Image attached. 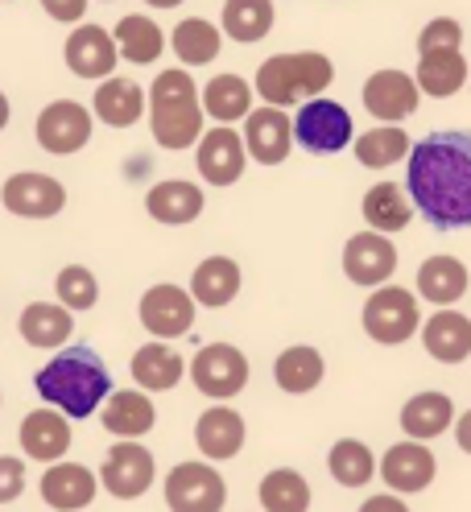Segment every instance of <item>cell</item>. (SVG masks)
<instances>
[{
    "mask_svg": "<svg viewBox=\"0 0 471 512\" xmlns=\"http://www.w3.org/2000/svg\"><path fill=\"white\" fill-rule=\"evenodd\" d=\"M203 116H207L203 112V91L195 87V79L182 67L162 71L153 79V87H149V133L162 149H170V153L195 149L199 137L207 133Z\"/></svg>",
    "mask_w": 471,
    "mask_h": 512,
    "instance_id": "obj_3",
    "label": "cell"
},
{
    "mask_svg": "<svg viewBox=\"0 0 471 512\" xmlns=\"http://www.w3.org/2000/svg\"><path fill=\"white\" fill-rule=\"evenodd\" d=\"M414 79H418L422 95L451 100V95L463 91V83H467V58H463V50H426V54H418Z\"/></svg>",
    "mask_w": 471,
    "mask_h": 512,
    "instance_id": "obj_31",
    "label": "cell"
},
{
    "mask_svg": "<svg viewBox=\"0 0 471 512\" xmlns=\"http://www.w3.org/2000/svg\"><path fill=\"white\" fill-rule=\"evenodd\" d=\"M360 512H410V508H405V500L397 492H385V496H368L360 504Z\"/></svg>",
    "mask_w": 471,
    "mask_h": 512,
    "instance_id": "obj_45",
    "label": "cell"
},
{
    "mask_svg": "<svg viewBox=\"0 0 471 512\" xmlns=\"http://www.w3.org/2000/svg\"><path fill=\"white\" fill-rule=\"evenodd\" d=\"M17 438H21V451L29 455V459H38V463H58L62 455L71 451V418L62 409H34V413H25L21 418V430H17Z\"/></svg>",
    "mask_w": 471,
    "mask_h": 512,
    "instance_id": "obj_19",
    "label": "cell"
},
{
    "mask_svg": "<svg viewBox=\"0 0 471 512\" xmlns=\"http://www.w3.org/2000/svg\"><path fill=\"white\" fill-rule=\"evenodd\" d=\"M352 145H356V162L368 170H389L401 162V157H410V149H414L410 137H405V128H397V124L368 128V133H360Z\"/></svg>",
    "mask_w": 471,
    "mask_h": 512,
    "instance_id": "obj_37",
    "label": "cell"
},
{
    "mask_svg": "<svg viewBox=\"0 0 471 512\" xmlns=\"http://www.w3.org/2000/svg\"><path fill=\"white\" fill-rule=\"evenodd\" d=\"M422 343L438 364H463L471 356V318L443 306L434 318H426L422 327Z\"/></svg>",
    "mask_w": 471,
    "mask_h": 512,
    "instance_id": "obj_26",
    "label": "cell"
},
{
    "mask_svg": "<svg viewBox=\"0 0 471 512\" xmlns=\"http://www.w3.org/2000/svg\"><path fill=\"white\" fill-rule=\"evenodd\" d=\"M343 273H348L352 285H385L397 273V248L385 232H356L348 244H343Z\"/></svg>",
    "mask_w": 471,
    "mask_h": 512,
    "instance_id": "obj_15",
    "label": "cell"
},
{
    "mask_svg": "<svg viewBox=\"0 0 471 512\" xmlns=\"http://www.w3.org/2000/svg\"><path fill=\"white\" fill-rule=\"evenodd\" d=\"M34 389L46 405L62 409L75 422V418H91L108 401L112 376H108V364L91 347H62L46 368H38Z\"/></svg>",
    "mask_w": 471,
    "mask_h": 512,
    "instance_id": "obj_2",
    "label": "cell"
},
{
    "mask_svg": "<svg viewBox=\"0 0 471 512\" xmlns=\"http://www.w3.org/2000/svg\"><path fill=\"white\" fill-rule=\"evenodd\" d=\"M182 376H186V360L166 339H153L133 351V380L145 393H170L182 384Z\"/></svg>",
    "mask_w": 471,
    "mask_h": 512,
    "instance_id": "obj_25",
    "label": "cell"
},
{
    "mask_svg": "<svg viewBox=\"0 0 471 512\" xmlns=\"http://www.w3.org/2000/svg\"><path fill=\"white\" fill-rule=\"evenodd\" d=\"M451 426H455V401L447 393H418L401 405V430L418 442H430Z\"/></svg>",
    "mask_w": 471,
    "mask_h": 512,
    "instance_id": "obj_33",
    "label": "cell"
},
{
    "mask_svg": "<svg viewBox=\"0 0 471 512\" xmlns=\"http://www.w3.org/2000/svg\"><path fill=\"white\" fill-rule=\"evenodd\" d=\"M323 376H327V360H323V351H319V347H306V343L286 347V351L277 356V364H273V380H277V389H281V393H294V397L314 393V389L323 384Z\"/></svg>",
    "mask_w": 471,
    "mask_h": 512,
    "instance_id": "obj_29",
    "label": "cell"
},
{
    "mask_svg": "<svg viewBox=\"0 0 471 512\" xmlns=\"http://www.w3.org/2000/svg\"><path fill=\"white\" fill-rule=\"evenodd\" d=\"M244 145L248 157L261 166H281L294 149V120L286 116V108H253L244 116Z\"/></svg>",
    "mask_w": 471,
    "mask_h": 512,
    "instance_id": "obj_14",
    "label": "cell"
},
{
    "mask_svg": "<svg viewBox=\"0 0 471 512\" xmlns=\"http://www.w3.org/2000/svg\"><path fill=\"white\" fill-rule=\"evenodd\" d=\"M195 162H199L203 182H211V186H236L244 166H248V145H244V137L236 133L232 124H215V128H207V133L199 137Z\"/></svg>",
    "mask_w": 471,
    "mask_h": 512,
    "instance_id": "obj_13",
    "label": "cell"
},
{
    "mask_svg": "<svg viewBox=\"0 0 471 512\" xmlns=\"http://www.w3.org/2000/svg\"><path fill=\"white\" fill-rule=\"evenodd\" d=\"M25 492V463L17 455H0V504H13Z\"/></svg>",
    "mask_w": 471,
    "mask_h": 512,
    "instance_id": "obj_43",
    "label": "cell"
},
{
    "mask_svg": "<svg viewBox=\"0 0 471 512\" xmlns=\"http://www.w3.org/2000/svg\"><path fill=\"white\" fill-rule=\"evenodd\" d=\"M219 46H224V29L211 25L207 17H186L170 34V50L178 54L182 67H207L219 58Z\"/></svg>",
    "mask_w": 471,
    "mask_h": 512,
    "instance_id": "obj_35",
    "label": "cell"
},
{
    "mask_svg": "<svg viewBox=\"0 0 471 512\" xmlns=\"http://www.w3.org/2000/svg\"><path fill=\"white\" fill-rule=\"evenodd\" d=\"M195 298H191V290H182V285H170V281H162V285H149V290L141 294V306H137V314H141V327L153 335V339H182L186 331L195 327Z\"/></svg>",
    "mask_w": 471,
    "mask_h": 512,
    "instance_id": "obj_9",
    "label": "cell"
},
{
    "mask_svg": "<svg viewBox=\"0 0 471 512\" xmlns=\"http://www.w3.org/2000/svg\"><path fill=\"white\" fill-rule=\"evenodd\" d=\"M191 380L195 389L211 401H232L236 393H244L248 384V360L244 351L232 347V343H207L195 364H191Z\"/></svg>",
    "mask_w": 471,
    "mask_h": 512,
    "instance_id": "obj_10",
    "label": "cell"
},
{
    "mask_svg": "<svg viewBox=\"0 0 471 512\" xmlns=\"http://www.w3.org/2000/svg\"><path fill=\"white\" fill-rule=\"evenodd\" d=\"M91 108H83L79 100H54L42 108L34 137L50 157H71L91 141Z\"/></svg>",
    "mask_w": 471,
    "mask_h": 512,
    "instance_id": "obj_12",
    "label": "cell"
},
{
    "mask_svg": "<svg viewBox=\"0 0 471 512\" xmlns=\"http://www.w3.org/2000/svg\"><path fill=\"white\" fill-rule=\"evenodd\" d=\"M17 331L29 347H42V351H54L62 347L71 335H75V318L62 302H29L17 318Z\"/></svg>",
    "mask_w": 471,
    "mask_h": 512,
    "instance_id": "obj_27",
    "label": "cell"
},
{
    "mask_svg": "<svg viewBox=\"0 0 471 512\" xmlns=\"http://www.w3.org/2000/svg\"><path fill=\"white\" fill-rule=\"evenodd\" d=\"M257 496H261L265 512H306L310 508V484H306V475L294 471V467H273L261 479Z\"/></svg>",
    "mask_w": 471,
    "mask_h": 512,
    "instance_id": "obj_39",
    "label": "cell"
},
{
    "mask_svg": "<svg viewBox=\"0 0 471 512\" xmlns=\"http://www.w3.org/2000/svg\"><path fill=\"white\" fill-rule=\"evenodd\" d=\"M434 455H430V446L418 442V438H405L397 446H389L385 459H381V479L389 484V492L397 496H414V492H426L434 484Z\"/></svg>",
    "mask_w": 471,
    "mask_h": 512,
    "instance_id": "obj_18",
    "label": "cell"
},
{
    "mask_svg": "<svg viewBox=\"0 0 471 512\" xmlns=\"http://www.w3.org/2000/svg\"><path fill=\"white\" fill-rule=\"evenodd\" d=\"M405 186L434 228H471V133L447 128V133L422 137L410 149Z\"/></svg>",
    "mask_w": 471,
    "mask_h": 512,
    "instance_id": "obj_1",
    "label": "cell"
},
{
    "mask_svg": "<svg viewBox=\"0 0 471 512\" xmlns=\"http://www.w3.org/2000/svg\"><path fill=\"white\" fill-rule=\"evenodd\" d=\"M335 79V62L319 50H298V54H273L257 71V95L273 108H294L306 100H319Z\"/></svg>",
    "mask_w": 471,
    "mask_h": 512,
    "instance_id": "obj_4",
    "label": "cell"
},
{
    "mask_svg": "<svg viewBox=\"0 0 471 512\" xmlns=\"http://www.w3.org/2000/svg\"><path fill=\"white\" fill-rule=\"evenodd\" d=\"M145 5H153V9H178L182 0H145Z\"/></svg>",
    "mask_w": 471,
    "mask_h": 512,
    "instance_id": "obj_48",
    "label": "cell"
},
{
    "mask_svg": "<svg viewBox=\"0 0 471 512\" xmlns=\"http://www.w3.org/2000/svg\"><path fill=\"white\" fill-rule=\"evenodd\" d=\"M418 104H422V87L405 71H376L364 83V108L376 120H389V124L410 120L418 112Z\"/></svg>",
    "mask_w": 471,
    "mask_h": 512,
    "instance_id": "obj_16",
    "label": "cell"
},
{
    "mask_svg": "<svg viewBox=\"0 0 471 512\" xmlns=\"http://www.w3.org/2000/svg\"><path fill=\"white\" fill-rule=\"evenodd\" d=\"M203 186L186 182V178H170V182H157L149 186L145 195V211L149 219L166 223V228H182V223H195L203 215Z\"/></svg>",
    "mask_w": 471,
    "mask_h": 512,
    "instance_id": "obj_23",
    "label": "cell"
},
{
    "mask_svg": "<svg viewBox=\"0 0 471 512\" xmlns=\"http://www.w3.org/2000/svg\"><path fill=\"white\" fill-rule=\"evenodd\" d=\"M410 203H414V199L405 195L397 182H376V186H368V195H364L360 211H364V223H368L372 232L393 236V232H405V228H410V215H414Z\"/></svg>",
    "mask_w": 471,
    "mask_h": 512,
    "instance_id": "obj_32",
    "label": "cell"
},
{
    "mask_svg": "<svg viewBox=\"0 0 471 512\" xmlns=\"http://www.w3.org/2000/svg\"><path fill=\"white\" fill-rule=\"evenodd\" d=\"M240 285H244V277H240V265L232 256H207V261H199L191 273V298L207 310H219V306L236 302Z\"/></svg>",
    "mask_w": 471,
    "mask_h": 512,
    "instance_id": "obj_28",
    "label": "cell"
},
{
    "mask_svg": "<svg viewBox=\"0 0 471 512\" xmlns=\"http://www.w3.org/2000/svg\"><path fill=\"white\" fill-rule=\"evenodd\" d=\"M467 265L459 261V256H430V261H422L418 269V294L426 302H434L438 310L443 306H455L463 294H467Z\"/></svg>",
    "mask_w": 471,
    "mask_h": 512,
    "instance_id": "obj_30",
    "label": "cell"
},
{
    "mask_svg": "<svg viewBox=\"0 0 471 512\" xmlns=\"http://www.w3.org/2000/svg\"><path fill=\"white\" fill-rule=\"evenodd\" d=\"M253 83H244L240 75H215L207 87H203V112L215 120V124H236L253 112Z\"/></svg>",
    "mask_w": 471,
    "mask_h": 512,
    "instance_id": "obj_36",
    "label": "cell"
},
{
    "mask_svg": "<svg viewBox=\"0 0 471 512\" xmlns=\"http://www.w3.org/2000/svg\"><path fill=\"white\" fill-rule=\"evenodd\" d=\"M166 504L170 512H224L228 484L211 463H178L166 475Z\"/></svg>",
    "mask_w": 471,
    "mask_h": 512,
    "instance_id": "obj_7",
    "label": "cell"
},
{
    "mask_svg": "<svg viewBox=\"0 0 471 512\" xmlns=\"http://www.w3.org/2000/svg\"><path fill=\"white\" fill-rule=\"evenodd\" d=\"M463 46V25L455 17H434L422 25V34H418V54L426 50H459Z\"/></svg>",
    "mask_w": 471,
    "mask_h": 512,
    "instance_id": "obj_42",
    "label": "cell"
},
{
    "mask_svg": "<svg viewBox=\"0 0 471 512\" xmlns=\"http://www.w3.org/2000/svg\"><path fill=\"white\" fill-rule=\"evenodd\" d=\"M100 426L116 438H145L157 426V409L145 389H116L100 405Z\"/></svg>",
    "mask_w": 471,
    "mask_h": 512,
    "instance_id": "obj_22",
    "label": "cell"
},
{
    "mask_svg": "<svg viewBox=\"0 0 471 512\" xmlns=\"http://www.w3.org/2000/svg\"><path fill=\"white\" fill-rule=\"evenodd\" d=\"M38 488H42V500H46L54 512H83L91 500H96L100 479H96V471L83 467V463L58 459V463L46 467V475H42Z\"/></svg>",
    "mask_w": 471,
    "mask_h": 512,
    "instance_id": "obj_20",
    "label": "cell"
},
{
    "mask_svg": "<svg viewBox=\"0 0 471 512\" xmlns=\"http://www.w3.org/2000/svg\"><path fill=\"white\" fill-rule=\"evenodd\" d=\"M455 442H459V451L471 455V409L463 413V418H455Z\"/></svg>",
    "mask_w": 471,
    "mask_h": 512,
    "instance_id": "obj_46",
    "label": "cell"
},
{
    "mask_svg": "<svg viewBox=\"0 0 471 512\" xmlns=\"http://www.w3.org/2000/svg\"><path fill=\"white\" fill-rule=\"evenodd\" d=\"M219 29L240 46L261 42L273 29V0H228Z\"/></svg>",
    "mask_w": 471,
    "mask_h": 512,
    "instance_id": "obj_38",
    "label": "cell"
},
{
    "mask_svg": "<svg viewBox=\"0 0 471 512\" xmlns=\"http://www.w3.org/2000/svg\"><path fill=\"white\" fill-rule=\"evenodd\" d=\"M244 438H248V426L232 405H211L207 413H199V422H195V446L203 451L207 463L236 459L244 451Z\"/></svg>",
    "mask_w": 471,
    "mask_h": 512,
    "instance_id": "obj_21",
    "label": "cell"
},
{
    "mask_svg": "<svg viewBox=\"0 0 471 512\" xmlns=\"http://www.w3.org/2000/svg\"><path fill=\"white\" fill-rule=\"evenodd\" d=\"M294 141L314 153V157H331V153H343L352 141H356V128H352V116L343 104L335 100H306L294 116Z\"/></svg>",
    "mask_w": 471,
    "mask_h": 512,
    "instance_id": "obj_6",
    "label": "cell"
},
{
    "mask_svg": "<svg viewBox=\"0 0 471 512\" xmlns=\"http://www.w3.org/2000/svg\"><path fill=\"white\" fill-rule=\"evenodd\" d=\"M157 479V463L137 438H120L100 463V488L116 500H141Z\"/></svg>",
    "mask_w": 471,
    "mask_h": 512,
    "instance_id": "obj_8",
    "label": "cell"
},
{
    "mask_svg": "<svg viewBox=\"0 0 471 512\" xmlns=\"http://www.w3.org/2000/svg\"><path fill=\"white\" fill-rule=\"evenodd\" d=\"M91 112H96L108 128H133V124L149 112V95H145V87H141V83L112 75V79H104V83L96 87V100H91Z\"/></svg>",
    "mask_w": 471,
    "mask_h": 512,
    "instance_id": "obj_24",
    "label": "cell"
},
{
    "mask_svg": "<svg viewBox=\"0 0 471 512\" xmlns=\"http://www.w3.org/2000/svg\"><path fill=\"white\" fill-rule=\"evenodd\" d=\"M0 203H5V211L17 219H54L62 207H67V186L50 174L21 170V174L5 178Z\"/></svg>",
    "mask_w": 471,
    "mask_h": 512,
    "instance_id": "obj_11",
    "label": "cell"
},
{
    "mask_svg": "<svg viewBox=\"0 0 471 512\" xmlns=\"http://www.w3.org/2000/svg\"><path fill=\"white\" fill-rule=\"evenodd\" d=\"M112 38H116V50L120 58H129L137 62V67H149V62L162 58V50L170 46L166 34H162V25L149 21L145 13H129V17H120L116 29H112Z\"/></svg>",
    "mask_w": 471,
    "mask_h": 512,
    "instance_id": "obj_34",
    "label": "cell"
},
{
    "mask_svg": "<svg viewBox=\"0 0 471 512\" xmlns=\"http://www.w3.org/2000/svg\"><path fill=\"white\" fill-rule=\"evenodd\" d=\"M42 9L50 21H62V25H79L83 13H87V0H42Z\"/></svg>",
    "mask_w": 471,
    "mask_h": 512,
    "instance_id": "obj_44",
    "label": "cell"
},
{
    "mask_svg": "<svg viewBox=\"0 0 471 512\" xmlns=\"http://www.w3.org/2000/svg\"><path fill=\"white\" fill-rule=\"evenodd\" d=\"M54 294L71 314L75 310H91L100 302V281L87 265H67V269H58V277H54Z\"/></svg>",
    "mask_w": 471,
    "mask_h": 512,
    "instance_id": "obj_41",
    "label": "cell"
},
{
    "mask_svg": "<svg viewBox=\"0 0 471 512\" xmlns=\"http://www.w3.org/2000/svg\"><path fill=\"white\" fill-rule=\"evenodd\" d=\"M422 327V310L418 298L405 285H376L364 302V335L372 343L397 347L405 339H414Z\"/></svg>",
    "mask_w": 471,
    "mask_h": 512,
    "instance_id": "obj_5",
    "label": "cell"
},
{
    "mask_svg": "<svg viewBox=\"0 0 471 512\" xmlns=\"http://www.w3.org/2000/svg\"><path fill=\"white\" fill-rule=\"evenodd\" d=\"M327 471L335 475V484L343 488H364L368 479L376 475V459L360 438H339L327 455Z\"/></svg>",
    "mask_w": 471,
    "mask_h": 512,
    "instance_id": "obj_40",
    "label": "cell"
},
{
    "mask_svg": "<svg viewBox=\"0 0 471 512\" xmlns=\"http://www.w3.org/2000/svg\"><path fill=\"white\" fill-rule=\"evenodd\" d=\"M62 58H67L71 75L91 79V83H96V79L104 83L116 71L120 50H116V38L108 34L104 25H75V34L67 38V50H62Z\"/></svg>",
    "mask_w": 471,
    "mask_h": 512,
    "instance_id": "obj_17",
    "label": "cell"
},
{
    "mask_svg": "<svg viewBox=\"0 0 471 512\" xmlns=\"http://www.w3.org/2000/svg\"><path fill=\"white\" fill-rule=\"evenodd\" d=\"M9 116H13V108H9V95L0 91V133H5V128H9Z\"/></svg>",
    "mask_w": 471,
    "mask_h": 512,
    "instance_id": "obj_47",
    "label": "cell"
}]
</instances>
